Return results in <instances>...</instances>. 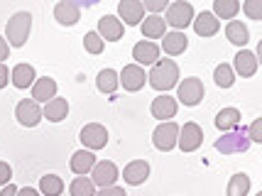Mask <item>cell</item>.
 <instances>
[{
  "label": "cell",
  "instance_id": "obj_31",
  "mask_svg": "<svg viewBox=\"0 0 262 196\" xmlns=\"http://www.w3.org/2000/svg\"><path fill=\"white\" fill-rule=\"evenodd\" d=\"M248 191H250V177L245 172L233 174L228 182V196H248Z\"/></svg>",
  "mask_w": 262,
  "mask_h": 196
},
{
  "label": "cell",
  "instance_id": "obj_42",
  "mask_svg": "<svg viewBox=\"0 0 262 196\" xmlns=\"http://www.w3.org/2000/svg\"><path fill=\"white\" fill-rule=\"evenodd\" d=\"M17 196H42L37 189H32V186H25V189H17Z\"/></svg>",
  "mask_w": 262,
  "mask_h": 196
},
{
  "label": "cell",
  "instance_id": "obj_43",
  "mask_svg": "<svg viewBox=\"0 0 262 196\" xmlns=\"http://www.w3.org/2000/svg\"><path fill=\"white\" fill-rule=\"evenodd\" d=\"M0 196H17V186H15V184H5V189L0 191Z\"/></svg>",
  "mask_w": 262,
  "mask_h": 196
},
{
  "label": "cell",
  "instance_id": "obj_7",
  "mask_svg": "<svg viewBox=\"0 0 262 196\" xmlns=\"http://www.w3.org/2000/svg\"><path fill=\"white\" fill-rule=\"evenodd\" d=\"M204 142V130L199 123L189 120L184 123V127H179V140H177V147L182 152H196Z\"/></svg>",
  "mask_w": 262,
  "mask_h": 196
},
{
  "label": "cell",
  "instance_id": "obj_13",
  "mask_svg": "<svg viewBox=\"0 0 262 196\" xmlns=\"http://www.w3.org/2000/svg\"><path fill=\"white\" fill-rule=\"evenodd\" d=\"M123 32H125V25L115 15H103L98 20V37L103 42H118V39H123Z\"/></svg>",
  "mask_w": 262,
  "mask_h": 196
},
{
  "label": "cell",
  "instance_id": "obj_15",
  "mask_svg": "<svg viewBox=\"0 0 262 196\" xmlns=\"http://www.w3.org/2000/svg\"><path fill=\"white\" fill-rule=\"evenodd\" d=\"M177 108H179V103H177V98H171V96H167V93H162V96H157L155 101H152V116L157 118V120H162V123H167V120H171V118L177 116Z\"/></svg>",
  "mask_w": 262,
  "mask_h": 196
},
{
  "label": "cell",
  "instance_id": "obj_38",
  "mask_svg": "<svg viewBox=\"0 0 262 196\" xmlns=\"http://www.w3.org/2000/svg\"><path fill=\"white\" fill-rule=\"evenodd\" d=\"M10 179H12V169H10V164H8V162H0V186L10 184Z\"/></svg>",
  "mask_w": 262,
  "mask_h": 196
},
{
  "label": "cell",
  "instance_id": "obj_22",
  "mask_svg": "<svg viewBox=\"0 0 262 196\" xmlns=\"http://www.w3.org/2000/svg\"><path fill=\"white\" fill-rule=\"evenodd\" d=\"M93 164H96V155L89 150H79L71 155V162H69V167H71V172L79 174V177H86V174L93 169Z\"/></svg>",
  "mask_w": 262,
  "mask_h": 196
},
{
  "label": "cell",
  "instance_id": "obj_40",
  "mask_svg": "<svg viewBox=\"0 0 262 196\" xmlns=\"http://www.w3.org/2000/svg\"><path fill=\"white\" fill-rule=\"evenodd\" d=\"M5 59H10V47H8V39L0 37V64H3Z\"/></svg>",
  "mask_w": 262,
  "mask_h": 196
},
{
  "label": "cell",
  "instance_id": "obj_3",
  "mask_svg": "<svg viewBox=\"0 0 262 196\" xmlns=\"http://www.w3.org/2000/svg\"><path fill=\"white\" fill-rule=\"evenodd\" d=\"M164 23L174 27V32H184L189 25L194 23V5L186 3V0H177L167 8V15H164Z\"/></svg>",
  "mask_w": 262,
  "mask_h": 196
},
{
  "label": "cell",
  "instance_id": "obj_27",
  "mask_svg": "<svg viewBox=\"0 0 262 196\" xmlns=\"http://www.w3.org/2000/svg\"><path fill=\"white\" fill-rule=\"evenodd\" d=\"M226 37H228L235 47H245L250 42V32H248V27L240 23V20H230V23L226 25Z\"/></svg>",
  "mask_w": 262,
  "mask_h": 196
},
{
  "label": "cell",
  "instance_id": "obj_6",
  "mask_svg": "<svg viewBox=\"0 0 262 196\" xmlns=\"http://www.w3.org/2000/svg\"><path fill=\"white\" fill-rule=\"evenodd\" d=\"M177 140H179V125L177 123H160V125L155 127V133H152V142H155V147L160 152H169L177 147Z\"/></svg>",
  "mask_w": 262,
  "mask_h": 196
},
{
  "label": "cell",
  "instance_id": "obj_21",
  "mask_svg": "<svg viewBox=\"0 0 262 196\" xmlns=\"http://www.w3.org/2000/svg\"><path fill=\"white\" fill-rule=\"evenodd\" d=\"M194 30L199 37H213L221 30V23L213 17V12H201V15H194Z\"/></svg>",
  "mask_w": 262,
  "mask_h": 196
},
{
  "label": "cell",
  "instance_id": "obj_9",
  "mask_svg": "<svg viewBox=\"0 0 262 196\" xmlns=\"http://www.w3.org/2000/svg\"><path fill=\"white\" fill-rule=\"evenodd\" d=\"M145 81H147V74H145L142 67H137V64H125L123 71L118 74V83L130 93L140 91V89L145 86Z\"/></svg>",
  "mask_w": 262,
  "mask_h": 196
},
{
  "label": "cell",
  "instance_id": "obj_36",
  "mask_svg": "<svg viewBox=\"0 0 262 196\" xmlns=\"http://www.w3.org/2000/svg\"><path fill=\"white\" fill-rule=\"evenodd\" d=\"M142 8L149 10V12H162V10H167V8H169V3H167V0H145V3H142Z\"/></svg>",
  "mask_w": 262,
  "mask_h": 196
},
{
  "label": "cell",
  "instance_id": "obj_11",
  "mask_svg": "<svg viewBox=\"0 0 262 196\" xmlns=\"http://www.w3.org/2000/svg\"><path fill=\"white\" fill-rule=\"evenodd\" d=\"M15 118H17L20 125L34 127V125H39V120H42V108H39V103H34L32 98H25L15 108Z\"/></svg>",
  "mask_w": 262,
  "mask_h": 196
},
{
  "label": "cell",
  "instance_id": "obj_37",
  "mask_svg": "<svg viewBox=\"0 0 262 196\" xmlns=\"http://www.w3.org/2000/svg\"><path fill=\"white\" fill-rule=\"evenodd\" d=\"M248 138H250V142H262V120H255L248 127Z\"/></svg>",
  "mask_w": 262,
  "mask_h": 196
},
{
  "label": "cell",
  "instance_id": "obj_30",
  "mask_svg": "<svg viewBox=\"0 0 262 196\" xmlns=\"http://www.w3.org/2000/svg\"><path fill=\"white\" fill-rule=\"evenodd\" d=\"M61 191H64L61 177H57V174H45V177L39 179V194L42 196H61Z\"/></svg>",
  "mask_w": 262,
  "mask_h": 196
},
{
  "label": "cell",
  "instance_id": "obj_10",
  "mask_svg": "<svg viewBox=\"0 0 262 196\" xmlns=\"http://www.w3.org/2000/svg\"><path fill=\"white\" fill-rule=\"evenodd\" d=\"M118 20H120V23L125 20L127 27L142 25V20H145L142 3H140V0H120V3H118Z\"/></svg>",
  "mask_w": 262,
  "mask_h": 196
},
{
  "label": "cell",
  "instance_id": "obj_5",
  "mask_svg": "<svg viewBox=\"0 0 262 196\" xmlns=\"http://www.w3.org/2000/svg\"><path fill=\"white\" fill-rule=\"evenodd\" d=\"M204 83L201 79H196V76H189V79H184L182 83H177V98H179V103L189 105V108H194L204 101Z\"/></svg>",
  "mask_w": 262,
  "mask_h": 196
},
{
  "label": "cell",
  "instance_id": "obj_14",
  "mask_svg": "<svg viewBox=\"0 0 262 196\" xmlns=\"http://www.w3.org/2000/svg\"><path fill=\"white\" fill-rule=\"evenodd\" d=\"M54 20L64 27H74L81 20V8L79 3H71V0H61L54 5Z\"/></svg>",
  "mask_w": 262,
  "mask_h": 196
},
{
  "label": "cell",
  "instance_id": "obj_8",
  "mask_svg": "<svg viewBox=\"0 0 262 196\" xmlns=\"http://www.w3.org/2000/svg\"><path fill=\"white\" fill-rule=\"evenodd\" d=\"M79 140L83 142V150H89V152L103 150L108 145V130L101 123H89V125H83Z\"/></svg>",
  "mask_w": 262,
  "mask_h": 196
},
{
  "label": "cell",
  "instance_id": "obj_29",
  "mask_svg": "<svg viewBox=\"0 0 262 196\" xmlns=\"http://www.w3.org/2000/svg\"><path fill=\"white\" fill-rule=\"evenodd\" d=\"M96 86H98V91L101 93H108V96H113L118 91V74L113 69H103L98 71V76H96Z\"/></svg>",
  "mask_w": 262,
  "mask_h": 196
},
{
  "label": "cell",
  "instance_id": "obj_1",
  "mask_svg": "<svg viewBox=\"0 0 262 196\" xmlns=\"http://www.w3.org/2000/svg\"><path fill=\"white\" fill-rule=\"evenodd\" d=\"M147 81L155 91L167 93L169 89H174L179 83V67H177V61L174 59H157L147 74Z\"/></svg>",
  "mask_w": 262,
  "mask_h": 196
},
{
  "label": "cell",
  "instance_id": "obj_41",
  "mask_svg": "<svg viewBox=\"0 0 262 196\" xmlns=\"http://www.w3.org/2000/svg\"><path fill=\"white\" fill-rule=\"evenodd\" d=\"M8 81H10V69H8L5 64H0V89H5Z\"/></svg>",
  "mask_w": 262,
  "mask_h": 196
},
{
  "label": "cell",
  "instance_id": "obj_34",
  "mask_svg": "<svg viewBox=\"0 0 262 196\" xmlns=\"http://www.w3.org/2000/svg\"><path fill=\"white\" fill-rule=\"evenodd\" d=\"M103 45H105V42L98 37V32H86V37H83V47H86L89 54H101Z\"/></svg>",
  "mask_w": 262,
  "mask_h": 196
},
{
  "label": "cell",
  "instance_id": "obj_26",
  "mask_svg": "<svg viewBox=\"0 0 262 196\" xmlns=\"http://www.w3.org/2000/svg\"><path fill=\"white\" fill-rule=\"evenodd\" d=\"M216 127L221 133H230V130L240 127V111L238 108H223L216 116Z\"/></svg>",
  "mask_w": 262,
  "mask_h": 196
},
{
  "label": "cell",
  "instance_id": "obj_33",
  "mask_svg": "<svg viewBox=\"0 0 262 196\" xmlns=\"http://www.w3.org/2000/svg\"><path fill=\"white\" fill-rule=\"evenodd\" d=\"M213 79L221 89H230L233 83H235V74L230 69V64H218L216 71H213Z\"/></svg>",
  "mask_w": 262,
  "mask_h": 196
},
{
  "label": "cell",
  "instance_id": "obj_16",
  "mask_svg": "<svg viewBox=\"0 0 262 196\" xmlns=\"http://www.w3.org/2000/svg\"><path fill=\"white\" fill-rule=\"evenodd\" d=\"M133 59H135L137 67H152L157 59H160V47L155 45V42H137L133 47Z\"/></svg>",
  "mask_w": 262,
  "mask_h": 196
},
{
  "label": "cell",
  "instance_id": "obj_12",
  "mask_svg": "<svg viewBox=\"0 0 262 196\" xmlns=\"http://www.w3.org/2000/svg\"><path fill=\"white\" fill-rule=\"evenodd\" d=\"M91 182L93 186H101V189H105V186H115V182H118V167H115L113 162H96L91 169Z\"/></svg>",
  "mask_w": 262,
  "mask_h": 196
},
{
  "label": "cell",
  "instance_id": "obj_39",
  "mask_svg": "<svg viewBox=\"0 0 262 196\" xmlns=\"http://www.w3.org/2000/svg\"><path fill=\"white\" fill-rule=\"evenodd\" d=\"M96 196H127L125 189H120V186H105L101 191H96Z\"/></svg>",
  "mask_w": 262,
  "mask_h": 196
},
{
  "label": "cell",
  "instance_id": "obj_24",
  "mask_svg": "<svg viewBox=\"0 0 262 196\" xmlns=\"http://www.w3.org/2000/svg\"><path fill=\"white\" fill-rule=\"evenodd\" d=\"M140 30H142V35L147 39H162L167 35V23L160 15H149V17H145V23L140 25Z\"/></svg>",
  "mask_w": 262,
  "mask_h": 196
},
{
  "label": "cell",
  "instance_id": "obj_35",
  "mask_svg": "<svg viewBox=\"0 0 262 196\" xmlns=\"http://www.w3.org/2000/svg\"><path fill=\"white\" fill-rule=\"evenodd\" d=\"M243 12L250 20H262V0H248V3H243Z\"/></svg>",
  "mask_w": 262,
  "mask_h": 196
},
{
  "label": "cell",
  "instance_id": "obj_20",
  "mask_svg": "<svg viewBox=\"0 0 262 196\" xmlns=\"http://www.w3.org/2000/svg\"><path fill=\"white\" fill-rule=\"evenodd\" d=\"M186 47H189V37L184 35V32H167V35L162 37V49H164V54H169V57L184 54Z\"/></svg>",
  "mask_w": 262,
  "mask_h": 196
},
{
  "label": "cell",
  "instance_id": "obj_32",
  "mask_svg": "<svg viewBox=\"0 0 262 196\" xmlns=\"http://www.w3.org/2000/svg\"><path fill=\"white\" fill-rule=\"evenodd\" d=\"M69 194L71 196H96V186L89 177H76L71 186H69Z\"/></svg>",
  "mask_w": 262,
  "mask_h": 196
},
{
  "label": "cell",
  "instance_id": "obj_25",
  "mask_svg": "<svg viewBox=\"0 0 262 196\" xmlns=\"http://www.w3.org/2000/svg\"><path fill=\"white\" fill-rule=\"evenodd\" d=\"M67 116H69V103H67V98H52L49 103H45L42 118L52 120V123H61V120H64Z\"/></svg>",
  "mask_w": 262,
  "mask_h": 196
},
{
  "label": "cell",
  "instance_id": "obj_17",
  "mask_svg": "<svg viewBox=\"0 0 262 196\" xmlns=\"http://www.w3.org/2000/svg\"><path fill=\"white\" fill-rule=\"evenodd\" d=\"M257 54H252V52H245V49H240L238 54H235V64L230 67L233 74H238L243 79H250L255 76V71H257Z\"/></svg>",
  "mask_w": 262,
  "mask_h": 196
},
{
  "label": "cell",
  "instance_id": "obj_19",
  "mask_svg": "<svg viewBox=\"0 0 262 196\" xmlns=\"http://www.w3.org/2000/svg\"><path fill=\"white\" fill-rule=\"evenodd\" d=\"M147 177H149V164L145 160L130 162V164L125 167V172H123V179H125V184H130V186L145 184Z\"/></svg>",
  "mask_w": 262,
  "mask_h": 196
},
{
  "label": "cell",
  "instance_id": "obj_23",
  "mask_svg": "<svg viewBox=\"0 0 262 196\" xmlns=\"http://www.w3.org/2000/svg\"><path fill=\"white\" fill-rule=\"evenodd\" d=\"M10 81H12L15 89H27V86H32L34 81H37L34 67H30V64H17V67L10 71Z\"/></svg>",
  "mask_w": 262,
  "mask_h": 196
},
{
  "label": "cell",
  "instance_id": "obj_44",
  "mask_svg": "<svg viewBox=\"0 0 262 196\" xmlns=\"http://www.w3.org/2000/svg\"><path fill=\"white\" fill-rule=\"evenodd\" d=\"M257 196H262V194H257Z\"/></svg>",
  "mask_w": 262,
  "mask_h": 196
},
{
  "label": "cell",
  "instance_id": "obj_2",
  "mask_svg": "<svg viewBox=\"0 0 262 196\" xmlns=\"http://www.w3.org/2000/svg\"><path fill=\"white\" fill-rule=\"evenodd\" d=\"M32 30V15L30 12H15L8 25H5V35H8V47H25L27 37Z\"/></svg>",
  "mask_w": 262,
  "mask_h": 196
},
{
  "label": "cell",
  "instance_id": "obj_4",
  "mask_svg": "<svg viewBox=\"0 0 262 196\" xmlns=\"http://www.w3.org/2000/svg\"><path fill=\"white\" fill-rule=\"evenodd\" d=\"M250 147V138H248V130L243 127H235L230 133H223L221 138L216 140V150L223 152V155H240V152H248Z\"/></svg>",
  "mask_w": 262,
  "mask_h": 196
},
{
  "label": "cell",
  "instance_id": "obj_28",
  "mask_svg": "<svg viewBox=\"0 0 262 196\" xmlns=\"http://www.w3.org/2000/svg\"><path fill=\"white\" fill-rule=\"evenodd\" d=\"M238 12H240L238 0H213V17L218 23L221 20H233Z\"/></svg>",
  "mask_w": 262,
  "mask_h": 196
},
{
  "label": "cell",
  "instance_id": "obj_18",
  "mask_svg": "<svg viewBox=\"0 0 262 196\" xmlns=\"http://www.w3.org/2000/svg\"><path fill=\"white\" fill-rule=\"evenodd\" d=\"M52 98H57V81L45 76V79H37L32 83V101L34 103H49Z\"/></svg>",
  "mask_w": 262,
  "mask_h": 196
}]
</instances>
